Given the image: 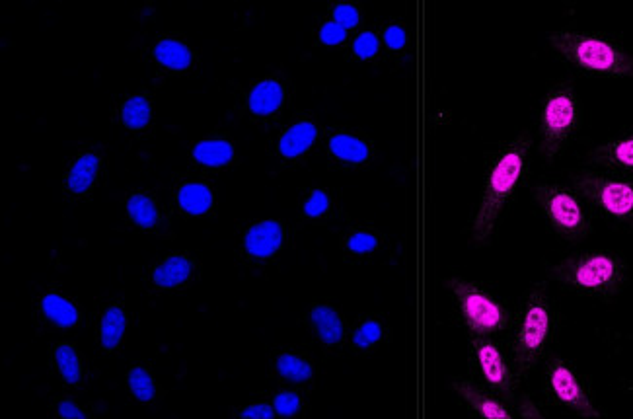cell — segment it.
<instances>
[{
    "label": "cell",
    "mask_w": 633,
    "mask_h": 419,
    "mask_svg": "<svg viewBox=\"0 0 633 419\" xmlns=\"http://www.w3.org/2000/svg\"><path fill=\"white\" fill-rule=\"evenodd\" d=\"M530 160L532 137L526 133L501 143L489 156L484 188L470 227L472 240L478 246H487L495 238L501 221L528 180Z\"/></svg>",
    "instance_id": "obj_1"
},
{
    "label": "cell",
    "mask_w": 633,
    "mask_h": 419,
    "mask_svg": "<svg viewBox=\"0 0 633 419\" xmlns=\"http://www.w3.org/2000/svg\"><path fill=\"white\" fill-rule=\"evenodd\" d=\"M544 277L569 293L608 301L626 289L628 264L616 252L591 250L546 264Z\"/></svg>",
    "instance_id": "obj_2"
},
{
    "label": "cell",
    "mask_w": 633,
    "mask_h": 419,
    "mask_svg": "<svg viewBox=\"0 0 633 419\" xmlns=\"http://www.w3.org/2000/svg\"><path fill=\"white\" fill-rule=\"evenodd\" d=\"M558 332V312L544 285H536L511 322L509 351L521 377L532 373L550 353Z\"/></svg>",
    "instance_id": "obj_3"
},
{
    "label": "cell",
    "mask_w": 633,
    "mask_h": 419,
    "mask_svg": "<svg viewBox=\"0 0 633 419\" xmlns=\"http://www.w3.org/2000/svg\"><path fill=\"white\" fill-rule=\"evenodd\" d=\"M548 41L561 61L581 71L583 75L602 78L633 77V55L616 39L591 32L559 30Z\"/></svg>",
    "instance_id": "obj_4"
},
{
    "label": "cell",
    "mask_w": 633,
    "mask_h": 419,
    "mask_svg": "<svg viewBox=\"0 0 633 419\" xmlns=\"http://www.w3.org/2000/svg\"><path fill=\"white\" fill-rule=\"evenodd\" d=\"M583 125V104L575 88L559 82L548 90L538 112V151L554 162L569 149Z\"/></svg>",
    "instance_id": "obj_5"
},
{
    "label": "cell",
    "mask_w": 633,
    "mask_h": 419,
    "mask_svg": "<svg viewBox=\"0 0 633 419\" xmlns=\"http://www.w3.org/2000/svg\"><path fill=\"white\" fill-rule=\"evenodd\" d=\"M571 188L606 221L618 227H633L632 176L585 170L571 178Z\"/></svg>",
    "instance_id": "obj_6"
},
{
    "label": "cell",
    "mask_w": 633,
    "mask_h": 419,
    "mask_svg": "<svg viewBox=\"0 0 633 419\" xmlns=\"http://www.w3.org/2000/svg\"><path fill=\"white\" fill-rule=\"evenodd\" d=\"M534 199L554 234L567 242L583 240L591 234V215L585 199L558 182H542L534 188Z\"/></svg>",
    "instance_id": "obj_7"
},
{
    "label": "cell",
    "mask_w": 633,
    "mask_h": 419,
    "mask_svg": "<svg viewBox=\"0 0 633 419\" xmlns=\"http://www.w3.org/2000/svg\"><path fill=\"white\" fill-rule=\"evenodd\" d=\"M448 289L454 295L456 306L470 334L493 338L511 326L509 308L484 285L464 277H450Z\"/></svg>",
    "instance_id": "obj_8"
},
{
    "label": "cell",
    "mask_w": 633,
    "mask_h": 419,
    "mask_svg": "<svg viewBox=\"0 0 633 419\" xmlns=\"http://www.w3.org/2000/svg\"><path fill=\"white\" fill-rule=\"evenodd\" d=\"M470 345L482 384L501 398H511L517 392L522 379L511 351L495 342L491 336L478 334H470Z\"/></svg>",
    "instance_id": "obj_9"
},
{
    "label": "cell",
    "mask_w": 633,
    "mask_h": 419,
    "mask_svg": "<svg viewBox=\"0 0 633 419\" xmlns=\"http://www.w3.org/2000/svg\"><path fill=\"white\" fill-rule=\"evenodd\" d=\"M544 392L552 404L565 408L569 412H575L577 416H583V418L602 416L593 404V398L581 375L573 369V365H569L563 359H554L546 367Z\"/></svg>",
    "instance_id": "obj_10"
},
{
    "label": "cell",
    "mask_w": 633,
    "mask_h": 419,
    "mask_svg": "<svg viewBox=\"0 0 633 419\" xmlns=\"http://www.w3.org/2000/svg\"><path fill=\"white\" fill-rule=\"evenodd\" d=\"M454 392L482 418L487 419H511L513 412L505 406L499 394L489 390L487 386H480L478 382L456 379L452 382Z\"/></svg>",
    "instance_id": "obj_11"
},
{
    "label": "cell",
    "mask_w": 633,
    "mask_h": 419,
    "mask_svg": "<svg viewBox=\"0 0 633 419\" xmlns=\"http://www.w3.org/2000/svg\"><path fill=\"white\" fill-rule=\"evenodd\" d=\"M589 162L612 172H633V131L618 135L593 149Z\"/></svg>",
    "instance_id": "obj_12"
},
{
    "label": "cell",
    "mask_w": 633,
    "mask_h": 419,
    "mask_svg": "<svg viewBox=\"0 0 633 419\" xmlns=\"http://www.w3.org/2000/svg\"><path fill=\"white\" fill-rule=\"evenodd\" d=\"M283 242V229L275 221H263L254 225L246 234V250L256 258L273 256Z\"/></svg>",
    "instance_id": "obj_13"
},
{
    "label": "cell",
    "mask_w": 633,
    "mask_h": 419,
    "mask_svg": "<svg viewBox=\"0 0 633 419\" xmlns=\"http://www.w3.org/2000/svg\"><path fill=\"white\" fill-rule=\"evenodd\" d=\"M316 135H318V129H316L314 123H310V121L295 123L281 137L279 151L285 158H297V156L306 153L314 145Z\"/></svg>",
    "instance_id": "obj_14"
},
{
    "label": "cell",
    "mask_w": 633,
    "mask_h": 419,
    "mask_svg": "<svg viewBox=\"0 0 633 419\" xmlns=\"http://www.w3.org/2000/svg\"><path fill=\"white\" fill-rule=\"evenodd\" d=\"M283 86L275 80H263L250 94V110L256 115L275 114L283 104Z\"/></svg>",
    "instance_id": "obj_15"
},
{
    "label": "cell",
    "mask_w": 633,
    "mask_h": 419,
    "mask_svg": "<svg viewBox=\"0 0 633 419\" xmlns=\"http://www.w3.org/2000/svg\"><path fill=\"white\" fill-rule=\"evenodd\" d=\"M310 318H312L318 338L326 345H336L343 340V322L334 308L324 305L314 306Z\"/></svg>",
    "instance_id": "obj_16"
},
{
    "label": "cell",
    "mask_w": 633,
    "mask_h": 419,
    "mask_svg": "<svg viewBox=\"0 0 633 419\" xmlns=\"http://www.w3.org/2000/svg\"><path fill=\"white\" fill-rule=\"evenodd\" d=\"M191 273V264L189 260L184 256H172L168 258L164 264L154 269L152 277H154V283L162 289H172V287H178L186 281Z\"/></svg>",
    "instance_id": "obj_17"
},
{
    "label": "cell",
    "mask_w": 633,
    "mask_h": 419,
    "mask_svg": "<svg viewBox=\"0 0 633 419\" xmlns=\"http://www.w3.org/2000/svg\"><path fill=\"white\" fill-rule=\"evenodd\" d=\"M154 57L160 65L174 71H184L191 65V51L184 43L174 41V39H162L154 47Z\"/></svg>",
    "instance_id": "obj_18"
},
{
    "label": "cell",
    "mask_w": 633,
    "mask_h": 419,
    "mask_svg": "<svg viewBox=\"0 0 633 419\" xmlns=\"http://www.w3.org/2000/svg\"><path fill=\"white\" fill-rule=\"evenodd\" d=\"M330 151L336 154L339 160L351 162V164H361L369 158V145L345 133H339L330 139Z\"/></svg>",
    "instance_id": "obj_19"
},
{
    "label": "cell",
    "mask_w": 633,
    "mask_h": 419,
    "mask_svg": "<svg viewBox=\"0 0 633 419\" xmlns=\"http://www.w3.org/2000/svg\"><path fill=\"white\" fill-rule=\"evenodd\" d=\"M178 201L189 215H203L213 205V193L203 184H187L178 193Z\"/></svg>",
    "instance_id": "obj_20"
},
{
    "label": "cell",
    "mask_w": 633,
    "mask_h": 419,
    "mask_svg": "<svg viewBox=\"0 0 633 419\" xmlns=\"http://www.w3.org/2000/svg\"><path fill=\"white\" fill-rule=\"evenodd\" d=\"M100 158L96 154H84L76 160L71 174H69V188L75 193H84L92 186L96 174H98Z\"/></svg>",
    "instance_id": "obj_21"
},
{
    "label": "cell",
    "mask_w": 633,
    "mask_h": 419,
    "mask_svg": "<svg viewBox=\"0 0 633 419\" xmlns=\"http://www.w3.org/2000/svg\"><path fill=\"white\" fill-rule=\"evenodd\" d=\"M41 308L45 312V316L55 322L61 328H71L75 326L78 320V312L75 306L71 305L67 299L59 297V295H47L41 301Z\"/></svg>",
    "instance_id": "obj_22"
},
{
    "label": "cell",
    "mask_w": 633,
    "mask_h": 419,
    "mask_svg": "<svg viewBox=\"0 0 633 419\" xmlns=\"http://www.w3.org/2000/svg\"><path fill=\"white\" fill-rule=\"evenodd\" d=\"M193 156L205 166H224L232 160L234 149L226 141H201L195 145Z\"/></svg>",
    "instance_id": "obj_23"
},
{
    "label": "cell",
    "mask_w": 633,
    "mask_h": 419,
    "mask_svg": "<svg viewBox=\"0 0 633 419\" xmlns=\"http://www.w3.org/2000/svg\"><path fill=\"white\" fill-rule=\"evenodd\" d=\"M125 334V314L121 308L112 306L106 310L100 326V338L106 349H115Z\"/></svg>",
    "instance_id": "obj_24"
},
{
    "label": "cell",
    "mask_w": 633,
    "mask_h": 419,
    "mask_svg": "<svg viewBox=\"0 0 633 419\" xmlns=\"http://www.w3.org/2000/svg\"><path fill=\"white\" fill-rule=\"evenodd\" d=\"M127 213L143 229L154 227L158 221V211H156L154 203L145 195H133L127 201Z\"/></svg>",
    "instance_id": "obj_25"
},
{
    "label": "cell",
    "mask_w": 633,
    "mask_h": 419,
    "mask_svg": "<svg viewBox=\"0 0 633 419\" xmlns=\"http://www.w3.org/2000/svg\"><path fill=\"white\" fill-rule=\"evenodd\" d=\"M277 371L283 379L293 382H306L312 377V367L304 359L293 353H283L277 359Z\"/></svg>",
    "instance_id": "obj_26"
},
{
    "label": "cell",
    "mask_w": 633,
    "mask_h": 419,
    "mask_svg": "<svg viewBox=\"0 0 633 419\" xmlns=\"http://www.w3.org/2000/svg\"><path fill=\"white\" fill-rule=\"evenodd\" d=\"M121 119H123L125 127H129V129H143V127H147L150 121L149 102L143 96L129 98L125 102V106H123Z\"/></svg>",
    "instance_id": "obj_27"
},
{
    "label": "cell",
    "mask_w": 633,
    "mask_h": 419,
    "mask_svg": "<svg viewBox=\"0 0 633 419\" xmlns=\"http://www.w3.org/2000/svg\"><path fill=\"white\" fill-rule=\"evenodd\" d=\"M55 359H57V365H59L63 379L69 384H76L80 379V363H78V355H76L73 345L61 343L55 349Z\"/></svg>",
    "instance_id": "obj_28"
},
{
    "label": "cell",
    "mask_w": 633,
    "mask_h": 419,
    "mask_svg": "<svg viewBox=\"0 0 633 419\" xmlns=\"http://www.w3.org/2000/svg\"><path fill=\"white\" fill-rule=\"evenodd\" d=\"M129 388L135 394V398H139L141 402H149L154 398V381L150 379L149 373L141 367L131 369L129 373Z\"/></svg>",
    "instance_id": "obj_29"
},
{
    "label": "cell",
    "mask_w": 633,
    "mask_h": 419,
    "mask_svg": "<svg viewBox=\"0 0 633 419\" xmlns=\"http://www.w3.org/2000/svg\"><path fill=\"white\" fill-rule=\"evenodd\" d=\"M380 338H382V326L378 322H374V320H367V322H363L357 328V332L353 336V343L357 347H361V349H369Z\"/></svg>",
    "instance_id": "obj_30"
},
{
    "label": "cell",
    "mask_w": 633,
    "mask_h": 419,
    "mask_svg": "<svg viewBox=\"0 0 633 419\" xmlns=\"http://www.w3.org/2000/svg\"><path fill=\"white\" fill-rule=\"evenodd\" d=\"M328 207H330L328 193L322 190H314L312 195H310V199L304 203V213H306V217L316 219V217H322L328 211Z\"/></svg>",
    "instance_id": "obj_31"
},
{
    "label": "cell",
    "mask_w": 633,
    "mask_h": 419,
    "mask_svg": "<svg viewBox=\"0 0 633 419\" xmlns=\"http://www.w3.org/2000/svg\"><path fill=\"white\" fill-rule=\"evenodd\" d=\"M378 47H380V41L373 32H363L353 43V51L359 59H373L378 53Z\"/></svg>",
    "instance_id": "obj_32"
},
{
    "label": "cell",
    "mask_w": 633,
    "mask_h": 419,
    "mask_svg": "<svg viewBox=\"0 0 633 419\" xmlns=\"http://www.w3.org/2000/svg\"><path fill=\"white\" fill-rule=\"evenodd\" d=\"M300 408V398L295 392H281L275 396V412L285 418H293Z\"/></svg>",
    "instance_id": "obj_33"
},
{
    "label": "cell",
    "mask_w": 633,
    "mask_h": 419,
    "mask_svg": "<svg viewBox=\"0 0 633 419\" xmlns=\"http://www.w3.org/2000/svg\"><path fill=\"white\" fill-rule=\"evenodd\" d=\"M359 20H361L359 10L355 6H351V4H337L336 8H334V22L339 24V26H343L345 30L359 26Z\"/></svg>",
    "instance_id": "obj_34"
},
{
    "label": "cell",
    "mask_w": 633,
    "mask_h": 419,
    "mask_svg": "<svg viewBox=\"0 0 633 419\" xmlns=\"http://www.w3.org/2000/svg\"><path fill=\"white\" fill-rule=\"evenodd\" d=\"M378 246V240L369 232H357L347 240V248L353 254H369Z\"/></svg>",
    "instance_id": "obj_35"
},
{
    "label": "cell",
    "mask_w": 633,
    "mask_h": 419,
    "mask_svg": "<svg viewBox=\"0 0 633 419\" xmlns=\"http://www.w3.org/2000/svg\"><path fill=\"white\" fill-rule=\"evenodd\" d=\"M347 38V30L343 26H339L336 22H328L322 26L320 30V41L326 45H337L343 43Z\"/></svg>",
    "instance_id": "obj_36"
},
{
    "label": "cell",
    "mask_w": 633,
    "mask_h": 419,
    "mask_svg": "<svg viewBox=\"0 0 633 419\" xmlns=\"http://www.w3.org/2000/svg\"><path fill=\"white\" fill-rule=\"evenodd\" d=\"M384 43L394 49V51H400L404 45H406V32L404 28L400 26H390L386 32H384Z\"/></svg>",
    "instance_id": "obj_37"
},
{
    "label": "cell",
    "mask_w": 633,
    "mask_h": 419,
    "mask_svg": "<svg viewBox=\"0 0 633 419\" xmlns=\"http://www.w3.org/2000/svg\"><path fill=\"white\" fill-rule=\"evenodd\" d=\"M273 416H275V410L267 404H256V406H250L242 412L244 419H271Z\"/></svg>",
    "instance_id": "obj_38"
},
{
    "label": "cell",
    "mask_w": 633,
    "mask_h": 419,
    "mask_svg": "<svg viewBox=\"0 0 633 419\" xmlns=\"http://www.w3.org/2000/svg\"><path fill=\"white\" fill-rule=\"evenodd\" d=\"M59 416L65 419H84L86 414L76 406L75 402L65 400L59 404Z\"/></svg>",
    "instance_id": "obj_39"
},
{
    "label": "cell",
    "mask_w": 633,
    "mask_h": 419,
    "mask_svg": "<svg viewBox=\"0 0 633 419\" xmlns=\"http://www.w3.org/2000/svg\"><path fill=\"white\" fill-rule=\"evenodd\" d=\"M519 414L524 416V418H542L540 410L534 406L530 396H522L521 404H519Z\"/></svg>",
    "instance_id": "obj_40"
}]
</instances>
